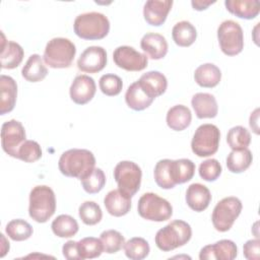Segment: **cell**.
I'll use <instances>...</instances> for the list:
<instances>
[{"label": "cell", "mask_w": 260, "mask_h": 260, "mask_svg": "<svg viewBox=\"0 0 260 260\" xmlns=\"http://www.w3.org/2000/svg\"><path fill=\"white\" fill-rule=\"evenodd\" d=\"M95 166L93 153L84 148H72L64 151L58 161L59 171L69 178L83 179Z\"/></svg>", "instance_id": "1"}, {"label": "cell", "mask_w": 260, "mask_h": 260, "mask_svg": "<svg viewBox=\"0 0 260 260\" xmlns=\"http://www.w3.org/2000/svg\"><path fill=\"white\" fill-rule=\"evenodd\" d=\"M191 237L190 224L184 220L175 219L156 232L154 242L160 251L170 252L187 244Z\"/></svg>", "instance_id": "2"}, {"label": "cell", "mask_w": 260, "mask_h": 260, "mask_svg": "<svg viewBox=\"0 0 260 260\" xmlns=\"http://www.w3.org/2000/svg\"><path fill=\"white\" fill-rule=\"evenodd\" d=\"M73 29L75 35L80 39L88 41L102 40L110 31V21L101 12H85L76 16Z\"/></svg>", "instance_id": "3"}, {"label": "cell", "mask_w": 260, "mask_h": 260, "mask_svg": "<svg viewBox=\"0 0 260 260\" xmlns=\"http://www.w3.org/2000/svg\"><path fill=\"white\" fill-rule=\"evenodd\" d=\"M56 211V197L52 188L47 185H38L29 193L28 214L35 221L44 223Z\"/></svg>", "instance_id": "4"}, {"label": "cell", "mask_w": 260, "mask_h": 260, "mask_svg": "<svg viewBox=\"0 0 260 260\" xmlns=\"http://www.w3.org/2000/svg\"><path fill=\"white\" fill-rule=\"evenodd\" d=\"M76 54V47L69 39L54 38L45 48L43 60L51 68H68Z\"/></svg>", "instance_id": "5"}, {"label": "cell", "mask_w": 260, "mask_h": 260, "mask_svg": "<svg viewBox=\"0 0 260 260\" xmlns=\"http://www.w3.org/2000/svg\"><path fill=\"white\" fill-rule=\"evenodd\" d=\"M138 214L151 221H165L173 215V206L165 198L155 193H144L138 200L137 204Z\"/></svg>", "instance_id": "6"}, {"label": "cell", "mask_w": 260, "mask_h": 260, "mask_svg": "<svg viewBox=\"0 0 260 260\" xmlns=\"http://www.w3.org/2000/svg\"><path fill=\"white\" fill-rule=\"evenodd\" d=\"M243 204L238 197L229 196L216 203L211 214V221L217 232L224 233L231 230L241 214Z\"/></svg>", "instance_id": "7"}, {"label": "cell", "mask_w": 260, "mask_h": 260, "mask_svg": "<svg viewBox=\"0 0 260 260\" xmlns=\"http://www.w3.org/2000/svg\"><path fill=\"white\" fill-rule=\"evenodd\" d=\"M141 178V169L134 161L122 160L114 169V179L118 185V189L130 198L140 189Z\"/></svg>", "instance_id": "8"}, {"label": "cell", "mask_w": 260, "mask_h": 260, "mask_svg": "<svg viewBox=\"0 0 260 260\" xmlns=\"http://www.w3.org/2000/svg\"><path fill=\"white\" fill-rule=\"evenodd\" d=\"M220 131L213 124L200 125L191 140V149L199 157L210 156L218 150Z\"/></svg>", "instance_id": "9"}, {"label": "cell", "mask_w": 260, "mask_h": 260, "mask_svg": "<svg viewBox=\"0 0 260 260\" xmlns=\"http://www.w3.org/2000/svg\"><path fill=\"white\" fill-rule=\"evenodd\" d=\"M217 40L221 52L226 56H236L243 51L244 32L235 20L222 21L217 28Z\"/></svg>", "instance_id": "10"}, {"label": "cell", "mask_w": 260, "mask_h": 260, "mask_svg": "<svg viewBox=\"0 0 260 260\" xmlns=\"http://www.w3.org/2000/svg\"><path fill=\"white\" fill-rule=\"evenodd\" d=\"M25 129L17 120H9L1 126V146L5 153L16 158L20 145L26 140Z\"/></svg>", "instance_id": "11"}, {"label": "cell", "mask_w": 260, "mask_h": 260, "mask_svg": "<svg viewBox=\"0 0 260 260\" xmlns=\"http://www.w3.org/2000/svg\"><path fill=\"white\" fill-rule=\"evenodd\" d=\"M115 64L126 71H141L146 68L148 58L130 46H120L113 53Z\"/></svg>", "instance_id": "12"}, {"label": "cell", "mask_w": 260, "mask_h": 260, "mask_svg": "<svg viewBox=\"0 0 260 260\" xmlns=\"http://www.w3.org/2000/svg\"><path fill=\"white\" fill-rule=\"evenodd\" d=\"M107 65V52L103 47H87L77 60V67L86 73H98Z\"/></svg>", "instance_id": "13"}, {"label": "cell", "mask_w": 260, "mask_h": 260, "mask_svg": "<svg viewBox=\"0 0 260 260\" xmlns=\"http://www.w3.org/2000/svg\"><path fill=\"white\" fill-rule=\"evenodd\" d=\"M96 91V85L92 77L80 74L77 75L69 88L70 99L77 105H85L92 100Z\"/></svg>", "instance_id": "14"}, {"label": "cell", "mask_w": 260, "mask_h": 260, "mask_svg": "<svg viewBox=\"0 0 260 260\" xmlns=\"http://www.w3.org/2000/svg\"><path fill=\"white\" fill-rule=\"evenodd\" d=\"M172 0H148L143 6V16L145 21L153 26L161 25L171 11Z\"/></svg>", "instance_id": "15"}, {"label": "cell", "mask_w": 260, "mask_h": 260, "mask_svg": "<svg viewBox=\"0 0 260 260\" xmlns=\"http://www.w3.org/2000/svg\"><path fill=\"white\" fill-rule=\"evenodd\" d=\"M140 47L145 55L152 60L162 59L169 49L166 38L157 32L145 34L140 41Z\"/></svg>", "instance_id": "16"}, {"label": "cell", "mask_w": 260, "mask_h": 260, "mask_svg": "<svg viewBox=\"0 0 260 260\" xmlns=\"http://www.w3.org/2000/svg\"><path fill=\"white\" fill-rule=\"evenodd\" d=\"M186 203L196 212L205 210L211 201V193L209 189L200 183L191 184L186 191Z\"/></svg>", "instance_id": "17"}, {"label": "cell", "mask_w": 260, "mask_h": 260, "mask_svg": "<svg viewBox=\"0 0 260 260\" xmlns=\"http://www.w3.org/2000/svg\"><path fill=\"white\" fill-rule=\"evenodd\" d=\"M192 108L198 119H211L218 113L217 102L213 94L208 92H197L191 100Z\"/></svg>", "instance_id": "18"}, {"label": "cell", "mask_w": 260, "mask_h": 260, "mask_svg": "<svg viewBox=\"0 0 260 260\" xmlns=\"http://www.w3.org/2000/svg\"><path fill=\"white\" fill-rule=\"evenodd\" d=\"M1 42V68L14 69L22 62L24 52L22 47L13 41H6L3 34Z\"/></svg>", "instance_id": "19"}, {"label": "cell", "mask_w": 260, "mask_h": 260, "mask_svg": "<svg viewBox=\"0 0 260 260\" xmlns=\"http://www.w3.org/2000/svg\"><path fill=\"white\" fill-rule=\"evenodd\" d=\"M142 89L152 99L161 95L168 86L167 77L159 71H148L137 80Z\"/></svg>", "instance_id": "20"}, {"label": "cell", "mask_w": 260, "mask_h": 260, "mask_svg": "<svg viewBox=\"0 0 260 260\" xmlns=\"http://www.w3.org/2000/svg\"><path fill=\"white\" fill-rule=\"evenodd\" d=\"M17 84L15 80L8 75L0 76V114L10 113L16 103Z\"/></svg>", "instance_id": "21"}, {"label": "cell", "mask_w": 260, "mask_h": 260, "mask_svg": "<svg viewBox=\"0 0 260 260\" xmlns=\"http://www.w3.org/2000/svg\"><path fill=\"white\" fill-rule=\"evenodd\" d=\"M104 205L111 215L116 217L124 216L131 209V198L119 189H114L105 196Z\"/></svg>", "instance_id": "22"}, {"label": "cell", "mask_w": 260, "mask_h": 260, "mask_svg": "<svg viewBox=\"0 0 260 260\" xmlns=\"http://www.w3.org/2000/svg\"><path fill=\"white\" fill-rule=\"evenodd\" d=\"M224 5L230 13L243 19H253L260 12L258 0H226Z\"/></svg>", "instance_id": "23"}, {"label": "cell", "mask_w": 260, "mask_h": 260, "mask_svg": "<svg viewBox=\"0 0 260 260\" xmlns=\"http://www.w3.org/2000/svg\"><path fill=\"white\" fill-rule=\"evenodd\" d=\"M194 79L199 86L212 88L219 83L221 71L212 63H204L195 69Z\"/></svg>", "instance_id": "24"}, {"label": "cell", "mask_w": 260, "mask_h": 260, "mask_svg": "<svg viewBox=\"0 0 260 260\" xmlns=\"http://www.w3.org/2000/svg\"><path fill=\"white\" fill-rule=\"evenodd\" d=\"M154 99L150 98L139 85L138 81L131 83L125 93V102L127 106L134 111H143L147 109Z\"/></svg>", "instance_id": "25"}, {"label": "cell", "mask_w": 260, "mask_h": 260, "mask_svg": "<svg viewBox=\"0 0 260 260\" xmlns=\"http://www.w3.org/2000/svg\"><path fill=\"white\" fill-rule=\"evenodd\" d=\"M191 120V111L184 105H176L170 108L166 117L167 125L174 131H183L190 126Z\"/></svg>", "instance_id": "26"}, {"label": "cell", "mask_w": 260, "mask_h": 260, "mask_svg": "<svg viewBox=\"0 0 260 260\" xmlns=\"http://www.w3.org/2000/svg\"><path fill=\"white\" fill-rule=\"evenodd\" d=\"M48 74V69L44 60L39 54H32L28 57L21 69L22 77L29 82L42 81Z\"/></svg>", "instance_id": "27"}, {"label": "cell", "mask_w": 260, "mask_h": 260, "mask_svg": "<svg viewBox=\"0 0 260 260\" xmlns=\"http://www.w3.org/2000/svg\"><path fill=\"white\" fill-rule=\"evenodd\" d=\"M171 177L175 185L189 182L195 174V164L189 158L171 159Z\"/></svg>", "instance_id": "28"}, {"label": "cell", "mask_w": 260, "mask_h": 260, "mask_svg": "<svg viewBox=\"0 0 260 260\" xmlns=\"http://www.w3.org/2000/svg\"><path fill=\"white\" fill-rule=\"evenodd\" d=\"M172 37L176 45L180 47H189L196 41L197 30L190 21L182 20L173 26Z\"/></svg>", "instance_id": "29"}, {"label": "cell", "mask_w": 260, "mask_h": 260, "mask_svg": "<svg viewBox=\"0 0 260 260\" xmlns=\"http://www.w3.org/2000/svg\"><path fill=\"white\" fill-rule=\"evenodd\" d=\"M253 155L250 149H236L232 150L226 157V167L230 172L240 174L245 172L252 164Z\"/></svg>", "instance_id": "30"}, {"label": "cell", "mask_w": 260, "mask_h": 260, "mask_svg": "<svg viewBox=\"0 0 260 260\" xmlns=\"http://www.w3.org/2000/svg\"><path fill=\"white\" fill-rule=\"evenodd\" d=\"M51 229L54 235L59 238H71L77 234L79 225L73 216L60 214L52 221Z\"/></svg>", "instance_id": "31"}, {"label": "cell", "mask_w": 260, "mask_h": 260, "mask_svg": "<svg viewBox=\"0 0 260 260\" xmlns=\"http://www.w3.org/2000/svg\"><path fill=\"white\" fill-rule=\"evenodd\" d=\"M6 235L15 242H21L32 236V226L24 219L16 218L10 220L5 226Z\"/></svg>", "instance_id": "32"}, {"label": "cell", "mask_w": 260, "mask_h": 260, "mask_svg": "<svg viewBox=\"0 0 260 260\" xmlns=\"http://www.w3.org/2000/svg\"><path fill=\"white\" fill-rule=\"evenodd\" d=\"M124 251L127 258L131 260H142L149 254L148 242L140 237H134L124 244Z\"/></svg>", "instance_id": "33"}, {"label": "cell", "mask_w": 260, "mask_h": 260, "mask_svg": "<svg viewBox=\"0 0 260 260\" xmlns=\"http://www.w3.org/2000/svg\"><path fill=\"white\" fill-rule=\"evenodd\" d=\"M77 248L81 260L98 258L104 252L101 239L94 237H86L77 242Z\"/></svg>", "instance_id": "34"}, {"label": "cell", "mask_w": 260, "mask_h": 260, "mask_svg": "<svg viewBox=\"0 0 260 260\" xmlns=\"http://www.w3.org/2000/svg\"><path fill=\"white\" fill-rule=\"evenodd\" d=\"M226 142L233 150L248 148L251 143V134L249 130L243 126H235L229 130Z\"/></svg>", "instance_id": "35"}, {"label": "cell", "mask_w": 260, "mask_h": 260, "mask_svg": "<svg viewBox=\"0 0 260 260\" xmlns=\"http://www.w3.org/2000/svg\"><path fill=\"white\" fill-rule=\"evenodd\" d=\"M78 215L84 224L94 225L102 220L103 212L94 201H84L78 208Z\"/></svg>", "instance_id": "36"}, {"label": "cell", "mask_w": 260, "mask_h": 260, "mask_svg": "<svg viewBox=\"0 0 260 260\" xmlns=\"http://www.w3.org/2000/svg\"><path fill=\"white\" fill-rule=\"evenodd\" d=\"M170 164H171V159L169 158L160 159L156 162L153 170V176H154V181L156 185L161 189H166V190L173 189L176 186L171 177Z\"/></svg>", "instance_id": "37"}, {"label": "cell", "mask_w": 260, "mask_h": 260, "mask_svg": "<svg viewBox=\"0 0 260 260\" xmlns=\"http://www.w3.org/2000/svg\"><path fill=\"white\" fill-rule=\"evenodd\" d=\"M100 239L103 243L104 252L108 254H115L119 252L125 244L124 236L116 230L104 231L101 234Z\"/></svg>", "instance_id": "38"}, {"label": "cell", "mask_w": 260, "mask_h": 260, "mask_svg": "<svg viewBox=\"0 0 260 260\" xmlns=\"http://www.w3.org/2000/svg\"><path fill=\"white\" fill-rule=\"evenodd\" d=\"M83 190L88 194L99 193L106 184V176L102 169L94 168L85 178L80 180Z\"/></svg>", "instance_id": "39"}, {"label": "cell", "mask_w": 260, "mask_h": 260, "mask_svg": "<svg viewBox=\"0 0 260 260\" xmlns=\"http://www.w3.org/2000/svg\"><path fill=\"white\" fill-rule=\"evenodd\" d=\"M214 259L233 260L238 255L237 245L231 240H220L210 245Z\"/></svg>", "instance_id": "40"}, {"label": "cell", "mask_w": 260, "mask_h": 260, "mask_svg": "<svg viewBox=\"0 0 260 260\" xmlns=\"http://www.w3.org/2000/svg\"><path fill=\"white\" fill-rule=\"evenodd\" d=\"M99 86L104 94L108 96H115L121 92L123 82L120 76L113 73H108L101 76Z\"/></svg>", "instance_id": "41"}, {"label": "cell", "mask_w": 260, "mask_h": 260, "mask_svg": "<svg viewBox=\"0 0 260 260\" xmlns=\"http://www.w3.org/2000/svg\"><path fill=\"white\" fill-rule=\"evenodd\" d=\"M42 148L35 140H25L17 151L16 158L24 162H35L42 157Z\"/></svg>", "instance_id": "42"}, {"label": "cell", "mask_w": 260, "mask_h": 260, "mask_svg": "<svg viewBox=\"0 0 260 260\" xmlns=\"http://www.w3.org/2000/svg\"><path fill=\"white\" fill-rule=\"evenodd\" d=\"M222 171L221 165L215 158H208L199 166V176L207 182H213L220 176Z\"/></svg>", "instance_id": "43"}, {"label": "cell", "mask_w": 260, "mask_h": 260, "mask_svg": "<svg viewBox=\"0 0 260 260\" xmlns=\"http://www.w3.org/2000/svg\"><path fill=\"white\" fill-rule=\"evenodd\" d=\"M243 254L248 260H259L260 257V240L258 238L248 240L243 247Z\"/></svg>", "instance_id": "44"}, {"label": "cell", "mask_w": 260, "mask_h": 260, "mask_svg": "<svg viewBox=\"0 0 260 260\" xmlns=\"http://www.w3.org/2000/svg\"><path fill=\"white\" fill-rule=\"evenodd\" d=\"M62 254L68 260H81V257L78 252L77 242L68 241L62 247Z\"/></svg>", "instance_id": "45"}, {"label": "cell", "mask_w": 260, "mask_h": 260, "mask_svg": "<svg viewBox=\"0 0 260 260\" xmlns=\"http://www.w3.org/2000/svg\"><path fill=\"white\" fill-rule=\"evenodd\" d=\"M259 109H255L253 113H251L250 119H249V124L251 129L254 131L255 134H259V126H258V119H259Z\"/></svg>", "instance_id": "46"}, {"label": "cell", "mask_w": 260, "mask_h": 260, "mask_svg": "<svg viewBox=\"0 0 260 260\" xmlns=\"http://www.w3.org/2000/svg\"><path fill=\"white\" fill-rule=\"evenodd\" d=\"M215 3V1H206V0H192L191 5L195 10L201 11L208 8L209 5Z\"/></svg>", "instance_id": "47"}, {"label": "cell", "mask_w": 260, "mask_h": 260, "mask_svg": "<svg viewBox=\"0 0 260 260\" xmlns=\"http://www.w3.org/2000/svg\"><path fill=\"white\" fill-rule=\"evenodd\" d=\"M1 236V240H2V247H1V254H0V257H4L5 254L9 251V242L6 241L5 237L3 234L0 235Z\"/></svg>", "instance_id": "48"}]
</instances>
